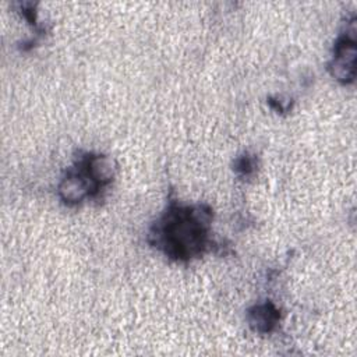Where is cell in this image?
<instances>
[{"label": "cell", "mask_w": 357, "mask_h": 357, "mask_svg": "<svg viewBox=\"0 0 357 357\" xmlns=\"http://www.w3.org/2000/svg\"><path fill=\"white\" fill-rule=\"evenodd\" d=\"M354 63H356V45L353 39L346 38L336 46V54L332 61V74L337 79L351 81L354 78Z\"/></svg>", "instance_id": "cell-1"}, {"label": "cell", "mask_w": 357, "mask_h": 357, "mask_svg": "<svg viewBox=\"0 0 357 357\" xmlns=\"http://www.w3.org/2000/svg\"><path fill=\"white\" fill-rule=\"evenodd\" d=\"M98 187V184L95 181L91 180V177L84 178L81 176L73 174L66 177L60 187V195L64 201L67 202H79L91 190H95Z\"/></svg>", "instance_id": "cell-2"}, {"label": "cell", "mask_w": 357, "mask_h": 357, "mask_svg": "<svg viewBox=\"0 0 357 357\" xmlns=\"http://www.w3.org/2000/svg\"><path fill=\"white\" fill-rule=\"evenodd\" d=\"M276 310L271 305V304H264L257 307L250 317V322L251 325L257 329V331H269L272 328V325L276 322Z\"/></svg>", "instance_id": "cell-4"}, {"label": "cell", "mask_w": 357, "mask_h": 357, "mask_svg": "<svg viewBox=\"0 0 357 357\" xmlns=\"http://www.w3.org/2000/svg\"><path fill=\"white\" fill-rule=\"evenodd\" d=\"M86 169H88V177H91L92 181H95L96 184H103V183H109L113 178L116 165L110 156L96 155L88 159Z\"/></svg>", "instance_id": "cell-3"}]
</instances>
